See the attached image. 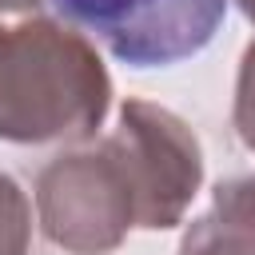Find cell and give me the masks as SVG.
<instances>
[{"label":"cell","instance_id":"6da1fadb","mask_svg":"<svg viewBox=\"0 0 255 255\" xmlns=\"http://www.w3.org/2000/svg\"><path fill=\"white\" fill-rule=\"evenodd\" d=\"M112 104V80L84 32L44 12L0 20V139L84 143Z\"/></svg>","mask_w":255,"mask_h":255},{"label":"cell","instance_id":"7a4b0ae2","mask_svg":"<svg viewBox=\"0 0 255 255\" xmlns=\"http://www.w3.org/2000/svg\"><path fill=\"white\" fill-rule=\"evenodd\" d=\"M36 215L48 243L68 255H108L143 215V191L124 135L56 155L36 179Z\"/></svg>","mask_w":255,"mask_h":255},{"label":"cell","instance_id":"3957f363","mask_svg":"<svg viewBox=\"0 0 255 255\" xmlns=\"http://www.w3.org/2000/svg\"><path fill=\"white\" fill-rule=\"evenodd\" d=\"M56 16L104 44L128 68H171L199 56L223 16L227 0H48Z\"/></svg>","mask_w":255,"mask_h":255},{"label":"cell","instance_id":"277c9868","mask_svg":"<svg viewBox=\"0 0 255 255\" xmlns=\"http://www.w3.org/2000/svg\"><path fill=\"white\" fill-rule=\"evenodd\" d=\"M116 131L128 143V155L135 163L139 191H143L139 227L143 231L175 227L203 179L199 139L175 112H167L151 100H128L120 108Z\"/></svg>","mask_w":255,"mask_h":255},{"label":"cell","instance_id":"5b68a950","mask_svg":"<svg viewBox=\"0 0 255 255\" xmlns=\"http://www.w3.org/2000/svg\"><path fill=\"white\" fill-rule=\"evenodd\" d=\"M179 255H255V175H235L215 187L211 211L191 219Z\"/></svg>","mask_w":255,"mask_h":255},{"label":"cell","instance_id":"8992f818","mask_svg":"<svg viewBox=\"0 0 255 255\" xmlns=\"http://www.w3.org/2000/svg\"><path fill=\"white\" fill-rule=\"evenodd\" d=\"M32 235V203L20 183L0 171V255H28Z\"/></svg>","mask_w":255,"mask_h":255},{"label":"cell","instance_id":"52a82bcc","mask_svg":"<svg viewBox=\"0 0 255 255\" xmlns=\"http://www.w3.org/2000/svg\"><path fill=\"white\" fill-rule=\"evenodd\" d=\"M231 124H235L239 139L255 151V40L247 44L243 64H239V84H235V112H231Z\"/></svg>","mask_w":255,"mask_h":255},{"label":"cell","instance_id":"ba28073f","mask_svg":"<svg viewBox=\"0 0 255 255\" xmlns=\"http://www.w3.org/2000/svg\"><path fill=\"white\" fill-rule=\"evenodd\" d=\"M44 0H0V16H28V12H40Z\"/></svg>","mask_w":255,"mask_h":255},{"label":"cell","instance_id":"9c48e42d","mask_svg":"<svg viewBox=\"0 0 255 255\" xmlns=\"http://www.w3.org/2000/svg\"><path fill=\"white\" fill-rule=\"evenodd\" d=\"M235 4H239V8H243V16L255 24V0H235Z\"/></svg>","mask_w":255,"mask_h":255},{"label":"cell","instance_id":"30bf717a","mask_svg":"<svg viewBox=\"0 0 255 255\" xmlns=\"http://www.w3.org/2000/svg\"><path fill=\"white\" fill-rule=\"evenodd\" d=\"M0 20H4V16H0Z\"/></svg>","mask_w":255,"mask_h":255}]
</instances>
